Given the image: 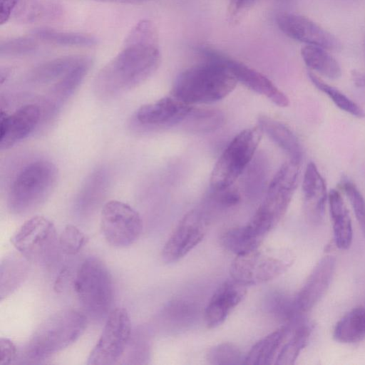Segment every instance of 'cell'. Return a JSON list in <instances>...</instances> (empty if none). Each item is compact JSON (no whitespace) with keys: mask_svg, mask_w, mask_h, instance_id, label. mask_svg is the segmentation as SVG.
<instances>
[{"mask_svg":"<svg viewBox=\"0 0 365 365\" xmlns=\"http://www.w3.org/2000/svg\"><path fill=\"white\" fill-rule=\"evenodd\" d=\"M74 289L85 311L94 318L109 314L113 299L111 275L98 258L89 257L79 267Z\"/></svg>","mask_w":365,"mask_h":365,"instance_id":"cell-6","label":"cell"},{"mask_svg":"<svg viewBox=\"0 0 365 365\" xmlns=\"http://www.w3.org/2000/svg\"><path fill=\"white\" fill-rule=\"evenodd\" d=\"M301 55L304 63L311 70L330 79H337L341 76L339 63L327 49L307 45L302 48Z\"/></svg>","mask_w":365,"mask_h":365,"instance_id":"cell-27","label":"cell"},{"mask_svg":"<svg viewBox=\"0 0 365 365\" xmlns=\"http://www.w3.org/2000/svg\"><path fill=\"white\" fill-rule=\"evenodd\" d=\"M197 311L191 302L175 299L170 302L162 310L160 319L167 326L180 329L190 325L195 319Z\"/></svg>","mask_w":365,"mask_h":365,"instance_id":"cell-30","label":"cell"},{"mask_svg":"<svg viewBox=\"0 0 365 365\" xmlns=\"http://www.w3.org/2000/svg\"><path fill=\"white\" fill-rule=\"evenodd\" d=\"M17 357L15 344L9 339L1 337L0 339V365H10Z\"/></svg>","mask_w":365,"mask_h":365,"instance_id":"cell-43","label":"cell"},{"mask_svg":"<svg viewBox=\"0 0 365 365\" xmlns=\"http://www.w3.org/2000/svg\"><path fill=\"white\" fill-rule=\"evenodd\" d=\"M183 123L190 132L207 133L220 128L224 123V117L220 110L193 107Z\"/></svg>","mask_w":365,"mask_h":365,"instance_id":"cell-31","label":"cell"},{"mask_svg":"<svg viewBox=\"0 0 365 365\" xmlns=\"http://www.w3.org/2000/svg\"><path fill=\"white\" fill-rule=\"evenodd\" d=\"M247 293V286L234 279L220 284L206 307L204 318L209 328L222 324L230 312L241 302Z\"/></svg>","mask_w":365,"mask_h":365,"instance_id":"cell-18","label":"cell"},{"mask_svg":"<svg viewBox=\"0 0 365 365\" xmlns=\"http://www.w3.org/2000/svg\"><path fill=\"white\" fill-rule=\"evenodd\" d=\"M29 260L22 255H11L1 263V299L14 292L27 275Z\"/></svg>","mask_w":365,"mask_h":365,"instance_id":"cell-26","label":"cell"},{"mask_svg":"<svg viewBox=\"0 0 365 365\" xmlns=\"http://www.w3.org/2000/svg\"><path fill=\"white\" fill-rule=\"evenodd\" d=\"M101 229L108 243L125 247L138 239L143 222L139 213L131 206L113 200L107 202L102 208Z\"/></svg>","mask_w":365,"mask_h":365,"instance_id":"cell-10","label":"cell"},{"mask_svg":"<svg viewBox=\"0 0 365 365\" xmlns=\"http://www.w3.org/2000/svg\"><path fill=\"white\" fill-rule=\"evenodd\" d=\"M215 201L223 207H232L238 204L241 196L237 190L229 187L227 188L215 190Z\"/></svg>","mask_w":365,"mask_h":365,"instance_id":"cell-42","label":"cell"},{"mask_svg":"<svg viewBox=\"0 0 365 365\" xmlns=\"http://www.w3.org/2000/svg\"><path fill=\"white\" fill-rule=\"evenodd\" d=\"M351 78L356 87L365 88V72L354 70L351 71Z\"/></svg>","mask_w":365,"mask_h":365,"instance_id":"cell-46","label":"cell"},{"mask_svg":"<svg viewBox=\"0 0 365 365\" xmlns=\"http://www.w3.org/2000/svg\"><path fill=\"white\" fill-rule=\"evenodd\" d=\"M32 34L38 38L61 46H92L97 43V39L91 35L61 31L49 28L36 29Z\"/></svg>","mask_w":365,"mask_h":365,"instance_id":"cell-32","label":"cell"},{"mask_svg":"<svg viewBox=\"0 0 365 365\" xmlns=\"http://www.w3.org/2000/svg\"><path fill=\"white\" fill-rule=\"evenodd\" d=\"M207 227L205 214L197 210L188 212L165 242L162 250L163 260L170 264L185 257L203 240Z\"/></svg>","mask_w":365,"mask_h":365,"instance_id":"cell-12","label":"cell"},{"mask_svg":"<svg viewBox=\"0 0 365 365\" xmlns=\"http://www.w3.org/2000/svg\"><path fill=\"white\" fill-rule=\"evenodd\" d=\"M131 335V322L126 309L116 307L111 309L86 364L111 365L118 362L127 349Z\"/></svg>","mask_w":365,"mask_h":365,"instance_id":"cell-9","label":"cell"},{"mask_svg":"<svg viewBox=\"0 0 365 365\" xmlns=\"http://www.w3.org/2000/svg\"><path fill=\"white\" fill-rule=\"evenodd\" d=\"M91 63L90 58L84 56L76 66L51 86L49 97L53 108H56V106L58 108L73 95L88 73Z\"/></svg>","mask_w":365,"mask_h":365,"instance_id":"cell-24","label":"cell"},{"mask_svg":"<svg viewBox=\"0 0 365 365\" xmlns=\"http://www.w3.org/2000/svg\"><path fill=\"white\" fill-rule=\"evenodd\" d=\"M86 325V315L75 309L51 314L34 331L23 349L21 359L34 364L50 357L78 340Z\"/></svg>","mask_w":365,"mask_h":365,"instance_id":"cell-3","label":"cell"},{"mask_svg":"<svg viewBox=\"0 0 365 365\" xmlns=\"http://www.w3.org/2000/svg\"><path fill=\"white\" fill-rule=\"evenodd\" d=\"M334 338L345 344L355 343L365 336V307H357L346 313L335 325Z\"/></svg>","mask_w":365,"mask_h":365,"instance_id":"cell-25","label":"cell"},{"mask_svg":"<svg viewBox=\"0 0 365 365\" xmlns=\"http://www.w3.org/2000/svg\"><path fill=\"white\" fill-rule=\"evenodd\" d=\"M83 57L67 56L48 61L34 68L29 75V78L36 83L58 81L76 66Z\"/></svg>","mask_w":365,"mask_h":365,"instance_id":"cell-28","label":"cell"},{"mask_svg":"<svg viewBox=\"0 0 365 365\" xmlns=\"http://www.w3.org/2000/svg\"><path fill=\"white\" fill-rule=\"evenodd\" d=\"M21 0H0V24L1 25L6 23L19 5Z\"/></svg>","mask_w":365,"mask_h":365,"instance_id":"cell-45","label":"cell"},{"mask_svg":"<svg viewBox=\"0 0 365 365\" xmlns=\"http://www.w3.org/2000/svg\"><path fill=\"white\" fill-rule=\"evenodd\" d=\"M262 239L247 224L226 231L221 242L225 249L235 255H240L259 248Z\"/></svg>","mask_w":365,"mask_h":365,"instance_id":"cell-29","label":"cell"},{"mask_svg":"<svg viewBox=\"0 0 365 365\" xmlns=\"http://www.w3.org/2000/svg\"><path fill=\"white\" fill-rule=\"evenodd\" d=\"M41 114L36 104L24 105L10 115L1 112V149H9L32 133L40 123Z\"/></svg>","mask_w":365,"mask_h":365,"instance_id":"cell-16","label":"cell"},{"mask_svg":"<svg viewBox=\"0 0 365 365\" xmlns=\"http://www.w3.org/2000/svg\"><path fill=\"white\" fill-rule=\"evenodd\" d=\"M63 14L62 6L53 0H21L12 17L17 22L34 24L58 21Z\"/></svg>","mask_w":365,"mask_h":365,"instance_id":"cell-20","label":"cell"},{"mask_svg":"<svg viewBox=\"0 0 365 365\" xmlns=\"http://www.w3.org/2000/svg\"><path fill=\"white\" fill-rule=\"evenodd\" d=\"M11 242L29 261L46 264L51 261L58 239L53 222L37 215L19 227L11 237Z\"/></svg>","mask_w":365,"mask_h":365,"instance_id":"cell-8","label":"cell"},{"mask_svg":"<svg viewBox=\"0 0 365 365\" xmlns=\"http://www.w3.org/2000/svg\"><path fill=\"white\" fill-rule=\"evenodd\" d=\"M311 329L307 325L297 328L292 336L281 347L275 359L276 364H294L301 351L307 344Z\"/></svg>","mask_w":365,"mask_h":365,"instance_id":"cell-35","label":"cell"},{"mask_svg":"<svg viewBox=\"0 0 365 365\" xmlns=\"http://www.w3.org/2000/svg\"><path fill=\"white\" fill-rule=\"evenodd\" d=\"M292 324H287L258 341L245 357L244 364L251 365L269 364L276 356Z\"/></svg>","mask_w":365,"mask_h":365,"instance_id":"cell-23","label":"cell"},{"mask_svg":"<svg viewBox=\"0 0 365 365\" xmlns=\"http://www.w3.org/2000/svg\"><path fill=\"white\" fill-rule=\"evenodd\" d=\"M262 133L259 126L250 128L242 130L232 140L212 171L210 185L213 191L232 185L252 161Z\"/></svg>","mask_w":365,"mask_h":365,"instance_id":"cell-7","label":"cell"},{"mask_svg":"<svg viewBox=\"0 0 365 365\" xmlns=\"http://www.w3.org/2000/svg\"><path fill=\"white\" fill-rule=\"evenodd\" d=\"M87 241L85 234L73 225H66L62 230L58 245L62 252L68 255L77 254Z\"/></svg>","mask_w":365,"mask_h":365,"instance_id":"cell-38","label":"cell"},{"mask_svg":"<svg viewBox=\"0 0 365 365\" xmlns=\"http://www.w3.org/2000/svg\"><path fill=\"white\" fill-rule=\"evenodd\" d=\"M202 53L206 58L216 60L223 63L232 71L237 81L248 88L266 96L278 106H289V101L287 96L259 71L213 49L204 48Z\"/></svg>","mask_w":365,"mask_h":365,"instance_id":"cell-13","label":"cell"},{"mask_svg":"<svg viewBox=\"0 0 365 365\" xmlns=\"http://www.w3.org/2000/svg\"><path fill=\"white\" fill-rule=\"evenodd\" d=\"M341 188L349 198L356 219L365 238V199L356 185L350 180H344Z\"/></svg>","mask_w":365,"mask_h":365,"instance_id":"cell-39","label":"cell"},{"mask_svg":"<svg viewBox=\"0 0 365 365\" xmlns=\"http://www.w3.org/2000/svg\"><path fill=\"white\" fill-rule=\"evenodd\" d=\"M265 307L276 318L293 324L299 317L297 314L294 297L282 292H272L267 296Z\"/></svg>","mask_w":365,"mask_h":365,"instance_id":"cell-36","label":"cell"},{"mask_svg":"<svg viewBox=\"0 0 365 365\" xmlns=\"http://www.w3.org/2000/svg\"><path fill=\"white\" fill-rule=\"evenodd\" d=\"M108 176L104 169L94 171L88 178L78 198V207H91L98 202L103 195L107 187Z\"/></svg>","mask_w":365,"mask_h":365,"instance_id":"cell-34","label":"cell"},{"mask_svg":"<svg viewBox=\"0 0 365 365\" xmlns=\"http://www.w3.org/2000/svg\"><path fill=\"white\" fill-rule=\"evenodd\" d=\"M160 59L155 24L148 19L140 21L128 34L122 50L96 75L95 94L108 100L135 88L157 71Z\"/></svg>","mask_w":365,"mask_h":365,"instance_id":"cell-1","label":"cell"},{"mask_svg":"<svg viewBox=\"0 0 365 365\" xmlns=\"http://www.w3.org/2000/svg\"><path fill=\"white\" fill-rule=\"evenodd\" d=\"M328 202L335 245L339 249L347 250L353 239L351 220L348 210L341 193L335 189L329 191Z\"/></svg>","mask_w":365,"mask_h":365,"instance_id":"cell-21","label":"cell"},{"mask_svg":"<svg viewBox=\"0 0 365 365\" xmlns=\"http://www.w3.org/2000/svg\"><path fill=\"white\" fill-rule=\"evenodd\" d=\"M58 179L56 166L46 159L32 160L21 168L9 185L6 202L14 214L31 211L51 195Z\"/></svg>","mask_w":365,"mask_h":365,"instance_id":"cell-4","label":"cell"},{"mask_svg":"<svg viewBox=\"0 0 365 365\" xmlns=\"http://www.w3.org/2000/svg\"><path fill=\"white\" fill-rule=\"evenodd\" d=\"M277 24L288 37L307 45L316 46L329 51L341 48L339 40L332 34L302 15L283 13L278 15Z\"/></svg>","mask_w":365,"mask_h":365,"instance_id":"cell-14","label":"cell"},{"mask_svg":"<svg viewBox=\"0 0 365 365\" xmlns=\"http://www.w3.org/2000/svg\"><path fill=\"white\" fill-rule=\"evenodd\" d=\"M145 334L141 331H138L131 335L127 349L121 359L128 360V364L132 363V360H143L148 359L149 353V341L145 337ZM142 363H143L142 361Z\"/></svg>","mask_w":365,"mask_h":365,"instance_id":"cell-41","label":"cell"},{"mask_svg":"<svg viewBox=\"0 0 365 365\" xmlns=\"http://www.w3.org/2000/svg\"><path fill=\"white\" fill-rule=\"evenodd\" d=\"M255 0H230L228 6V16L232 21H236L254 4Z\"/></svg>","mask_w":365,"mask_h":365,"instance_id":"cell-44","label":"cell"},{"mask_svg":"<svg viewBox=\"0 0 365 365\" xmlns=\"http://www.w3.org/2000/svg\"><path fill=\"white\" fill-rule=\"evenodd\" d=\"M299 163L289 160L272 179L265 197L247 223L259 236L274 228L286 213L297 186Z\"/></svg>","mask_w":365,"mask_h":365,"instance_id":"cell-5","label":"cell"},{"mask_svg":"<svg viewBox=\"0 0 365 365\" xmlns=\"http://www.w3.org/2000/svg\"><path fill=\"white\" fill-rule=\"evenodd\" d=\"M287 266L283 260L257 248L236 255L230 272L232 279L248 286L274 279L284 272Z\"/></svg>","mask_w":365,"mask_h":365,"instance_id":"cell-11","label":"cell"},{"mask_svg":"<svg viewBox=\"0 0 365 365\" xmlns=\"http://www.w3.org/2000/svg\"><path fill=\"white\" fill-rule=\"evenodd\" d=\"M336 259L324 256L313 269L304 285L294 297L299 317L312 309L328 289L335 271Z\"/></svg>","mask_w":365,"mask_h":365,"instance_id":"cell-17","label":"cell"},{"mask_svg":"<svg viewBox=\"0 0 365 365\" xmlns=\"http://www.w3.org/2000/svg\"><path fill=\"white\" fill-rule=\"evenodd\" d=\"M259 127L289 157L290 160L299 163L302 158V148L295 134L285 125L267 116H260Z\"/></svg>","mask_w":365,"mask_h":365,"instance_id":"cell-22","label":"cell"},{"mask_svg":"<svg viewBox=\"0 0 365 365\" xmlns=\"http://www.w3.org/2000/svg\"><path fill=\"white\" fill-rule=\"evenodd\" d=\"M305 210L314 222L322 218L328 195L326 182L314 162L307 165L302 185Z\"/></svg>","mask_w":365,"mask_h":365,"instance_id":"cell-19","label":"cell"},{"mask_svg":"<svg viewBox=\"0 0 365 365\" xmlns=\"http://www.w3.org/2000/svg\"><path fill=\"white\" fill-rule=\"evenodd\" d=\"M207 361L212 364L235 365L244 364L245 357L240 349L230 343H223L211 348L207 354Z\"/></svg>","mask_w":365,"mask_h":365,"instance_id":"cell-37","label":"cell"},{"mask_svg":"<svg viewBox=\"0 0 365 365\" xmlns=\"http://www.w3.org/2000/svg\"><path fill=\"white\" fill-rule=\"evenodd\" d=\"M37 48L38 43L32 38H11L1 42L0 54L6 56H23L34 53Z\"/></svg>","mask_w":365,"mask_h":365,"instance_id":"cell-40","label":"cell"},{"mask_svg":"<svg viewBox=\"0 0 365 365\" xmlns=\"http://www.w3.org/2000/svg\"><path fill=\"white\" fill-rule=\"evenodd\" d=\"M206 59L178 75L171 95L192 106L218 101L235 89L238 81L232 71L220 61Z\"/></svg>","mask_w":365,"mask_h":365,"instance_id":"cell-2","label":"cell"},{"mask_svg":"<svg viewBox=\"0 0 365 365\" xmlns=\"http://www.w3.org/2000/svg\"><path fill=\"white\" fill-rule=\"evenodd\" d=\"M193 106L171 95L140 106L136 121L148 127L171 126L183 122Z\"/></svg>","mask_w":365,"mask_h":365,"instance_id":"cell-15","label":"cell"},{"mask_svg":"<svg viewBox=\"0 0 365 365\" xmlns=\"http://www.w3.org/2000/svg\"><path fill=\"white\" fill-rule=\"evenodd\" d=\"M308 76L313 85L326 94L339 108L356 118L365 117L364 110L336 88L329 85L313 72H309Z\"/></svg>","mask_w":365,"mask_h":365,"instance_id":"cell-33","label":"cell"},{"mask_svg":"<svg viewBox=\"0 0 365 365\" xmlns=\"http://www.w3.org/2000/svg\"><path fill=\"white\" fill-rule=\"evenodd\" d=\"M107 3H118V4H141L153 0H95Z\"/></svg>","mask_w":365,"mask_h":365,"instance_id":"cell-47","label":"cell"}]
</instances>
